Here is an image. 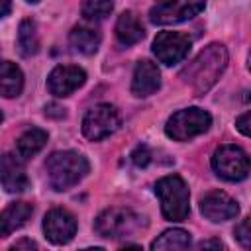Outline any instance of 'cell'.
<instances>
[{
	"label": "cell",
	"mask_w": 251,
	"mask_h": 251,
	"mask_svg": "<svg viewBox=\"0 0 251 251\" xmlns=\"http://www.w3.org/2000/svg\"><path fill=\"white\" fill-rule=\"evenodd\" d=\"M24 88V73L16 63L2 61L0 63V96L16 98Z\"/></svg>",
	"instance_id": "cell-18"
},
{
	"label": "cell",
	"mask_w": 251,
	"mask_h": 251,
	"mask_svg": "<svg viewBox=\"0 0 251 251\" xmlns=\"http://www.w3.org/2000/svg\"><path fill=\"white\" fill-rule=\"evenodd\" d=\"M161 86V73L155 63L143 59L135 65L133 78H131V92L135 96H149Z\"/></svg>",
	"instance_id": "cell-14"
},
{
	"label": "cell",
	"mask_w": 251,
	"mask_h": 251,
	"mask_svg": "<svg viewBox=\"0 0 251 251\" xmlns=\"http://www.w3.org/2000/svg\"><path fill=\"white\" fill-rule=\"evenodd\" d=\"M212 126V116L202 108H184L175 112L165 126V133L175 141H188Z\"/></svg>",
	"instance_id": "cell-4"
},
{
	"label": "cell",
	"mask_w": 251,
	"mask_h": 251,
	"mask_svg": "<svg viewBox=\"0 0 251 251\" xmlns=\"http://www.w3.org/2000/svg\"><path fill=\"white\" fill-rule=\"evenodd\" d=\"M200 212L210 222H226L239 214V206L224 190H212L200 198Z\"/></svg>",
	"instance_id": "cell-13"
},
{
	"label": "cell",
	"mask_w": 251,
	"mask_h": 251,
	"mask_svg": "<svg viewBox=\"0 0 251 251\" xmlns=\"http://www.w3.org/2000/svg\"><path fill=\"white\" fill-rule=\"evenodd\" d=\"M120 127V114L112 104H96L82 118V133L90 141H100Z\"/></svg>",
	"instance_id": "cell-8"
},
{
	"label": "cell",
	"mask_w": 251,
	"mask_h": 251,
	"mask_svg": "<svg viewBox=\"0 0 251 251\" xmlns=\"http://www.w3.org/2000/svg\"><path fill=\"white\" fill-rule=\"evenodd\" d=\"M131 161L135 167H145L151 161V151L147 149V145H137L131 153Z\"/></svg>",
	"instance_id": "cell-24"
},
{
	"label": "cell",
	"mask_w": 251,
	"mask_h": 251,
	"mask_svg": "<svg viewBox=\"0 0 251 251\" xmlns=\"http://www.w3.org/2000/svg\"><path fill=\"white\" fill-rule=\"evenodd\" d=\"M0 184L6 192L18 194L24 192L29 184L24 159L16 153H4L0 157Z\"/></svg>",
	"instance_id": "cell-12"
},
{
	"label": "cell",
	"mask_w": 251,
	"mask_h": 251,
	"mask_svg": "<svg viewBox=\"0 0 251 251\" xmlns=\"http://www.w3.org/2000/svg\"><path fill=\"white\" fill-rule=\"evenodd\" d=\"M18 51L24 57H31L39 51V33L33 20H22L18 27Z\"/></svg>",
	"instance_id": "cell-20"
},
{
	"label": "cell",
	"mask_w": 251,
	"mask_h": 251,
	"mask_svg": "<svg viewBox=\"0 0 251 251\" xmlns=\"http://www.w3.org/2000/svg\"><path fill=\"white\" fill-rule=\"evenodd\" d=\"M69 41H71V47L76 51V53H82V55H92L98 51L100 47V41H102V35L96 27L92 25H86V24H80V25H75L69 33Z\"/></svg>",
	"instance_id": "cell-16"
},
{
	"label": "cell",
	"mask_w": 251,
	"mask_h": 251,
	"mask_svg": "<svg viewBox=\"0 0 251 251\" xmlns=\"http://www.w3.org/2000/svg\"><path fill=\"white\" fill-rule=\"evenodd\" d=\"M188 247H190V233L180 227L163 231L151 243V249H188Z\"/></svg>",
	"instance_id": "cell-21"
},
{
	"label": "cell",
	"mask_w": 251,
	"mask_h": 251,
	"mask_svg": "<svg viewBox=\"0 0 251 251\" xmlns=\"http://www.w3.org/2000/svg\"><path fill=\"white\" fill-rule=\"evenodd\" d=\"M206 6V0H157L149 12V20L155 25H171L198 16Z\"/></svg>",
	"instance_id": "cell-7"
},
{
	"label": "cell",
	"mask_w": 251,
	"mask_h": 251,
	"mask_svg": "<svg viewBox=\"0 0 251 251\" xmlns=\"http://www.w3.org/2000/svg\"><path fill=\"white\" fill-rule=\"evenodd\" d=\"M33 214V206L27 202H12L8 208L0 212V237L10 235L12 231L20 229L29 216Z\"/></svg>",
	"instance_id": "cell-15"
},
{
	"label": "cell",
	"mask_w": 251,
	"mask_h": 251,
	"mask_svg": "<svg viewBox=\"0 0 251 251\" xmlns=\"http://www.w3.org/2000/svg\"><path fill=\"white\" fill-rule=\"evenodd\" d=\"M27 2H31V4H35V2H39V0H27Z\"/></svg>",
	"instance_id": "cell-29"
},
{
	"label": "cell",
	"mask_w": 251,
	"mask_h": 251,
	"mask_svg": "<svg viewBox=\"0 0 251 251\" xmlns=\"http://www.w3.org/2000/svg\"><path fill=\"white\" fill-rule=\"evenodd\" d=\"M141 226H145L143 218L129 208H108L94 222V229L98 231V235L108 239H120L131 235Z\"/></svg>",
	"instance_id": "cell-5"
},
{
	"label": "cell",
	"mask_w": 251,
	"mask_h": 251,
	"mask_svg": "<svg viewBox=\"0 0 251 251\" xmlns=\"http://www.w3.org/2000/svg\"><path fill=\"white\" fill-rule=\"evenodd\" d=\"M47 143V131L41 127H29L18 137V155L22 159H29L37 155Z\"/></svg>",
	"instance_id": "cell-19"
},
{
	"label": "cell",
	"mask_w": 251,
	"mask_h": 251,
	"mask_svg": "<svg viewBox=\"0 0 251 251\" xmlns=\"http://www.w3.org/2000/svg\"><path fill=\"white\" fill-rule=\"evenodd\" d=\"M88 169H90V165H88L86 157L76 151H55L45 161L49 184L57 192L69 190L75 184H78L86 176Z\"/></svg>",
	"instance_id": "cell-2"
},
{
	"label": "cell",
	"mask_w": 251,
	"mask_h": 251,
	"mask_svg": "<svg viewBox=\"0 0 251 251\" xmlns=\"http://www.w3.org/2000/svg\"><path fill=\"white\" fill-rule=\"evenodd\" d=\"M190 45H192V39H190L188 33H182V31H161L153 39V53L163 65L171 67V65L180 63L188 55Z\"/></svg>",
	"instance_id": "cell-9"
},
{
	"label": "cell",
	"mask_w": 251,
	"mask_h": 251,
	"mask_svg": "<svg viewBox=\"0 0 251 251\" xmlns=\"http://www.w3.org/2000/svg\"><path fill=\"white\" fill-rule=\"evenodd\" d=\"M198 247H200V249H222L224 245H222V241H218V239H208V241H202Z\"/></svg>",
	"instance_id": "cell-26"
},
{
	"label": "cell",
	"mask_w": 251,
	"mask_h": 251,
	"mask_svg": "<svg viewBox=\"0 0 251 251\" xmlns=\"http://www.w3.org/2000/svg\"><path fill=\"white\" fill-rule=\"evenodd\" d=\"M249 120H251V114L249 112H245V114H241L237 120H235V126H237V129L245 135V137H249V133H251V129H249Z\"/></svg>",
	"instance_id": "cell-25"
},
{
	"label": "cell",
	"mask_w": 251,
	"mask_h": 251,
	"mask_svg": "<svg viewBox=\"0 0 251 251\" xmlns=\"http://www.w3.org/2000/svg\"><path fill=\"white\" fill-rule=\"evenodd\" d=\"M43 233L55 245L69 243L76 233V220L65 208H53L43 218Z\"/></svg>",
	"instance_id": "cell-10"
},
{
	"label": "cell",
	"mask_w": 251,
	"mask_h": 251,
	"mask_svg": "<svg viewBox=\"0 0 251 251\" xmlns=\"http://www.w3.org/2000/svg\"><path fill=\"white\" fill-rule=\"evenodd\" d=\"M143 35H145V29H143V25H141V22H139L135 12L127 10L118 18V22H116V37H118V41L122 45H133V43L141 41Z\"/></svg>",
	"instance_id": "cell-17"
},
{
	"label": "cell",
	"mask_w": 251,
	"mask_h": 251,
	"mask_svg": "<svg viewBox=\"0 0 251 251\" xmlns=\"http://www.w3.org/2000/svg\"><path fill=\"white\" fill-rule=\"evenodd\" d=\"M12 10V0H0V18L8 16Z\"/></svg>",
	"instance_id": "cell-28"
},
{
	"label": "cell",
	"mask_w": 251,
	"mask_h": 251,
	"mask_svg": "<svg viewBox=\"0 0 251 251\" xmlns=\"http://www.w3.org/2000/svg\"><path fill=\"white\" fill-rule=\"evenodd\" d=\"M84 82H86V73L76 65H59L47 76V88L57 98H65L73 94Z\"/></svg>",
	"instance_id": "cell-11"
},
{
	"label": "cell",
	"mask_w": 251,
	"mask_h": 251,
	"mask_svg": "<svg viewBox=\"0 0 251 251\" xmlns=\"http://www.w3.org/2000/svg\"><path fill=\"white\" fill-rule=\"evenodd\" d=\"M235 239L247 249L249 245H251V229H249V218H245V220H241V224L235 227Z\"/></svg>",
	"instance_id": "cell-23"
},
{
	"label": "cell",
	"mask_w": 251,
	"mask_h": 251,
	"mask_svg": "<svg viewBox=\"0 0 251 251\" xmlns=\"http://www.w3.org/2000/svg\"><path fill=\"white\" fill-rule=\"evenodd\" d=\"M155 194L161 200V212L167 220H171V222L186 220V216L190 212V204H188L190 196H188L186 182L178 175H169V176H163L161 180H157Z\"/></svg>",
	"instance_id": "cell-3"
},
{
	"label": "cell",
	"mask_w": 251,
	"mask_h": 251,
	"mask_svg": "<svg viewBox=\"0 0 251 251\" xmlns=\"http://www.w3.org/2000/svg\"><path fill=\"white\" fill-rule=\"evenodd\" d=\"M214 173L229 182H239L249 175V157L237 145H222L212 155Z\"/></svg>",
	"instance_id": "cell-6"
},
{
	"label": "cell",
	"mask_w": 251,
	"mask_h": 251,
	"mask_svg": "<svg viewBox=\"0 0 251 251\" xmlns=\"http://www.w3.org/2000/svg\"><path fill=\"white\" fill-rule=\"evenodd\" d=\"M227 67V51L222 43H210L204 47L180 73L182 80L190 84L196 96L208 92Z\"/></svg>",
	"instance_id": "cell-1"
},
{
	"label": "cell",
	"mask_w": 251,
	"mask_h": 251,
	"mask_svg": "<svg viewBox=\"0 0 251 251\" xmlns=\"http://www.w3.org/2000/svg\"><path fill=\"white\" fill-rule=\"evenodd\" d=\"M0 122H2V112H0Z\"/></svg>",
	"instance_id": "cell-30"
},
{
	"label": "cell",
	"mask_w": 251,
	"mask_h": 251,
	"mask_svg": "<svg viewBox=\"0 0 251 251\" xmlns=\"http://www.w3.org/2000/svg\"><path fill=\"white\" fill-rule=\"evenodd\" d=\"M22 247L35 249V247H37V243H35V241H31V239H22V241H16V243L12 245V249H22Z\"/></svg>",
	"instance_id": "cell-27"
},
{
	"label": "cell",
	"mask_w": 251,
	"mask_h": 251,
	"mask_svg": "<svg viewBox=\"0 0 251 251\" xmlns=\"http://www.w3.org/2000/svg\"><path fill=\"white\" fill-rule=\"evenodd\" d=\"M114 10V0H82V16L86 20H104Z\"/></svg>",
	"instance_id": "cell-22"
}]
</instances>
